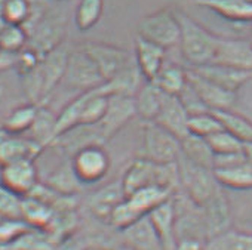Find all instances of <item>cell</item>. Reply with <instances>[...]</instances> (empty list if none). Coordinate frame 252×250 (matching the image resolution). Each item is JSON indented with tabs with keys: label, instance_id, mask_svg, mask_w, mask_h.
<instances>
[{
	"label": "cell",
	"instance_id": "74e56055",
	"mask_svg": "<svg viewBox=\"0 0 252 250\" xmlns=\"http://www.w3.org/2000/svg\"><path fill=\"white\" fill-rule=\"evenodd\" d=\"M23 197L0 182V219H21Z\"/></svg>",
	"mask_w": 252,
	"mask_h": 250
},
{
	"label": "cell",
	"instance_id": "60d3db41",
	"mask_svg": "<svg viewBox=\"0 0 252 250\" xmlns=\"http://www.w3.org/2000/svg\"><path fill=\"white\" fill-rule=\"evenodd\" d=\"M42 55L37 54L34 49H32L30 46H27L26 49H23L21 52H18V58H17V71L20 76H26L29 73H32L42 61Z\"/></svg>",
	"mask_w": 252,
	"mask_h": 250
},
{
	"label": "cell",
	"instance_id": "681fc988",
	"mask_svg": "<svg viewBox=\"0 0 252 250\" xmlns=\"http://www.w3.org/2000/svg\"><path fill=\"white\" fill-rule=\"evenodd\" d=\"M248 2H251V3H252V0H248Z\"/></svg>",
	"mask_w": 252,
	"mask_h": 250
},
{
	"label": "cell",
	"instance_id": "1f68e13d",
	"mask_svg": "<svg viewBox=\"0 0 252 250\" xmlns=\"http://www.w3.org/2000/svg\"><path fill=\"white\" fill-rule=\"evenodd\" d=\"M212 112L218 117L224 131L234 135L243 144L252 142V121L249 118L231 110H221Z\"/></svg>",
	"mask_w": 252,
	"mask_h": 250
},
{
	"label": "cell",
	"instance_id": "8992f818",
	"mask_svg": "<svg viewBox=\"0 0 252 250\" xmlns=\"http://www.w3.org/2000/svg\"><path fill=\"white\" fill-rule=\"evenodd\" d=\"M70 160L77 178L83 185L99 182L105 178L111 167V159L105 151L104 145L85 147L74 153Z\"/></svg>",
	"mask_w": 252,
	"mask_h": 250
},
{
	"label": "cell",
	"instance_id": "f6af8a7d",
	"mask_svg": "<svg viewBox=\"0 0 252 250\" xmlns=\"http://www.w3.org/2000/svg\"><path fill=\"white\" fill-rule=\"evenodd\" d=\"M9 26V23L6 21L5 12H3V5H2V0H0V33H2L6 27Z\"/></svg>",
	"mask_w": 252,
	"mask_h": 250
},
{
	"label": "cell",
	"instance_id": "603a6c76",
	"mask_svg": "<svg viewBox=\"0 0 252 250\" xmlns=\"http://www.w3.org/2000/svg\"><path fill=\"white\" fill-rule=\"evenodd\" d=\"M166 93L159 89L153 82H144L135 93L137 115L146 121H155L162 110Z\"/></svg>",
	"mask_w": 252,
	"mask_h": 250
},
{
	"label": "cell",
	"instance_id": "7a4b0ae2",
	"mask_svg": "<svg viewBox=\"0 0 252 250\" xmlns=\"http://www.w3.org/2000/svg\"><path fill=\"white\" fill-rule=\"evenodd\" d=\"M122 184L126 195L150 185L165 187L177 193L181 187L180 167L177 163H156L144 157H138L126 167Z\"/></svg>",
	"mask_w": 252,
	"mask_h": 250
},
{
	"label": "cell",
	"instance_id": "4316f807",
	"mask_svg": "<svg viewBox=\"0 0 252 250\" xmlns=\"http://www.w3.org/2000/svg\"><path fill=\"white\" fill-rule=\"evenodd\" d=\"M203 250H252V232L227 228L209 237Z\"/></svg>",
	"mask_w": 252,
	"mask_h": 250
},
{
	"label": "cell",
	"instance_id": "d6a6232c",
	"mask_svg": "<svg viewBox=\"0 0 252 250\" xmlns=\"http://www.w3.org/2000/svg\"><path fill=\"white\" fill-rule=\"evenodd\" d=\"M55 123L57 117L51 110H48L45 105L40 107L39 115L32 126V129L27 132V137L43 145L45 148L52 147L54 144V132H55Z\"/></svg>",
	"mask_w": 252,
	"mask_h": 250
},
{
	"label": "cell",
	"instance_id": "d590c367",
	"mask_svg": "<svg viewBox=\"0 0 252 250\" xmlns=\"http://www.w3.org/2000/svg\"><path fill=\"white\" fill-rule=\"evenodd\" d=\"M221 129H222L221 123L212 111H205V112L193 114L189 117L187 131L191 135H196L200 138H209L211 135L217 134Z\"/></svg>",
	"mask_w": 252,
	"mask_h": 250
},
{
	"label": "cell",
	"instance_id": "44dd1931",
	"mask_svg": "<svg viewBox=\"0 0 252 250\" xmlns=\"http://www.w3.org/2000/svg\"><path fill=\"white\" fill-rule=\"evenodd\" d=\"M159 238L163 250H175L177 246V231H175V204L174 197L156 207L149 215Z\"/></svg>",
	"mask_w": 252,
	"mask_h": 250
},
{
	"label": "cell",
	"instance_id": "30bf717a",
	"mask_svg": "<svg viewBox=\"0 0 252 250\" xmlns=\"http://www.w3.org/2000/svg\"><path fill=\"white\" fill-rule=\"evenodd\" d=\"M65 33V20L61 15L43 14L29 31L30 40L29 46L34 49L42 56L63 45V37Z\"/></svg>",
	"mask_w": 252,
	"mask_h": 250
},
{
	"label": "cell",
	"instance_id": "b9f144b4",
	"mask_svg": "<svg viewBox=\"0 0 252 250\" xmlns=\"http://www.w3.org/2000/svg\"><path fill=\"white\" fill-rule=\"evenodd\" d=\"M91 247L86 244L85 238L80 237L77 232L65 237L64 240L58 241L54 250H89Z\"/></svg>",
	"mask_w": 252,
	"mask_h": 250
},
{
	"label": "cell",
	"instance_id": "836d02e7",
	"mask_svg": "<svg viewBox=\"0 0 252 250\" xmlns=\"http://www.w3.org/2000/svg\"><path fill=\"white\" fill-rule=\"evenodd\" d=\"M102 12L104 0H80L74 12L77 28L80 31H88L94 28L102 18Z\"/></svg>",
	"mask_w": 252,
	"mask_h": 250
},
{
	"label": "cell",
	"instance_id": "7402d4cb",
	"mask_svg": "<svg viewBox=\"0 0 252 250\" xmlns=\"http://www.w3.org/2000/svg\"><path fill=\"white\" fill-rule=\"evenodd\" d=\"M194 5L231 23H252V3L248 0H194Z\"/></svg>",
	"mask_w": 252,
	"mask_h": 250
},
{
	"label": "cell",
	"instance_id": "7bdbcfd3",
	"mask_svg": "<svg viewBox=\"0 0 252 250\" xmlns=\"http://www.w3.org/2000/svg\"><path fill=\"white\" fill-rule=\"evenodd\" d=\"M206 240L197 237H183L177 240L175 250H203Z\"/></svg>",
	"mask_w": 252,
	"mask_h": 250
},
{
	"label": "cell",
	"instance_id": "8d00e7d4",
	"mask_svg": "<svg viewBox=\"0 0 252 250\" xmlns=\"http://www.w3.org/2000/svg\"><path fill=\"white\" fill-rule=\"evenodd\" d=\"M30 34L24 26L9 24L2 33H0V48L9 52H21L29 46Z\"/></svg>",
	"mask_w": 252,
	"mask_h": 250
},
{
	"label": "cell",
	"instance_id": "f907efd6",
	"mask_svg": "<svg viewBox=\"0 0 252 250\" xmlns=\"http://www.w3.org/2000/svg\"><path fill=\"white\" fill-rule=\"evenodd\" d=\"M57 2H61V0H57Z\"/></svg>",
	"mask_w": 252,
	"mask_h": 250
},
{
	"label": "cell",
	"instance_id": "6da1fadb",
	"mask_svg": "<svg viewBox=\"0 0 252 250\" xmlns=\"http://www.w3.org/2000/svg\"><path fill=\"white\" fill-rule=\"evenodd\" d=\"M70 51L63 43L43 55L40 64L29 74L21 76L23 87L30 102L43 105L57 84L64 80Z\"/></svg>",
	"mask_w": 252,
	"mask_h": 250
},
{
	"label": "cell",
	"instance_id": "f1b7e54d",
	"mask_svg": "<svg viewBox=\"0 0 252 250\" xmlns=\"http://www.w3.org/2000/svg\"><path fill=\"white\" fill-rule=\"evenodd\" d=\"M54 209L45 201L32 195L23 197L21 203V219L30 226L37 229H46L54 218Z\"/></svg>",
	"mask_w": 252,
	"mask_h": 250
},
{
	"label": "cell",
	"instance_id": "ee69618b",
	"mask_svg": "<svg viewBox=\"0 0 252 250\" xmlns=\"http://www.w3.org/2000/svg\"><path fill=\"white\" fill-rule=\"evenodd\" d=\"M18 54L9 51H0V71H6L9 68H15Z\"/></svg>",
	"mask_w": 252,
	"mask_h": 250
},
{
	"label": "cell",
	"instance_id": "ab89813d",
	"mask_svg": "<svg viewBox=\"0 0 252 250\" xmlns=\"http://www.w3.org/2000/svg\"><path fill=\"white\" fill-rule=\"evenodd\" d=\"M30 226L23 219H0V247L14 243Z\"/></svg>",
	"mask_w": 252,
	"mask_h": 250
},
{
	"label": "cell",
	"instance_id": "484cf974",
	"mask_svg": "<svg viewBox=\"0 0 252 250\" xmlns=\"http://www.w3.org/2000/svg\"><path fill=\"white\" fill-rule=\"evenodd\" d=\"M45 184L63 195H77V193L83 188V184L77 178L70 159L63 162L55 170H52Z\"/></svg>",
	"mask_w": 252,
	"mask_h": 250
},
{
	"label": "cell",
	"instance_id": "8fae6325",
	"mask_svg": "<svg viewBox=\"0 0 252 250\" xmlns=\"http://www.w3.org/2000/svg\"><path fill=\"white\" fill-rule=\"evenodd\" d=\"M212 62L237 70L252 71V40L220 36Z\"/></svg>",
	"mask_w": 252,
	"mask_h": 250
},
{
	"label": "cell",
	"instance_id": "816d5d0a",
	"mask_svg": "<svg viewBox=\"0 0 252 250\" xmlns=\"http://www.w3.org/2000/svg\"><path fill=\"white\" fill-rule=\"evenodd\" d=\"M89 250H94V249H89Z\"/></svg>",
	"mask_w": 252,
	"mask_h": 250
},
{
	"label": "cell",
	"instance_id": "ffe728a7",
	"mask_svg": "<svg viewBox=\"0 0 252 250\" xmlns=\"http://www.w3.org/2000/svg\"><path fill=\"white\" fill-rule=\"evenodd\" d=\"M120 232L126 246L132 250H163L160 238L149 216H144L143 219Z\"/></svg>",
	"mask_w": 252,
	"mask_h": 250
},
{
	"label": "cell",
	"instance_id": "e575fe53",
	"mask_svg": "<svg viewBox=\"0 0 252 250\" xmlns=\"http://www.w3.org/2000/svg\"><path fill=\"white\" fill-rule=\"evenodd\" d=\"M2 5L9 24L24 26L27 28V26L33 23L34 5L32 0H2Z\"/></svg>",
	"mask_w": 252,
	"mask_h": 250
},
{
	"label": "cell",
	"instance_id": "e0dca14e",
	"mask_svg": "<svg viewBox=\"0 0 252 250\" xmlns=\"http://www.w3.org/2000/svg\"><path fill=\"white\" fill-rule=\"evenodd\" d=\"M166 49L140 36L135 39V62L146 82H153L165 65Z\"/></svg>",
	"mask_w": 252,
	"mask_h": 250
},
{
	"label": "cell",
	"instance_id": "9c48e42d",
	"mask_svg": "<svg viewBox=\"0 0 252 250\" xmlns=\"http://www.w3.org/2000/svg\"><path fill=\"white\" fill-rule=\"evenodd\" d=\"M137 115L135 98L129 95H110L105 115L98 123L105 142L113 139Z\"/></svg>",
	"mask_w": 252,
	"mask_h": 250
},
{
	"label": "cell",
	"instance_id": "bcb514c9",
	"mask_svg": "<svg viewBox=\"0 0 252 250\" xmlns=\"http://www.w3.org/2000/svg\"><path fill=\"white\" fill-rule=\"evenodd\" d=\"M243 151H245L246 159L252 163V142H246V144H243Z\"/></svg>",
	"mask_w": 252,
	"mask_h": 250
},
{
	"label": "cell",
	"instance_id": "5b68a950",
	"mask_svg": "<svg viewBox=\"0 0 252 250\" xmlns=\"http://www.w3.org/2000/svg\"><path fill=\"white\" fill-rule=\"evenodd\" d=\"M140 157L156 163H177L181 157V139L158 123L146 121Z\"/></svg>",
	"mask_w": 252,
	"mask_h": 250
},
{
	"label": "cell",
	"instance_id": "4fadbf2b",
	"mask_svg": "<svg viewBox=\"0 0 252 250\" xmlns=\"http://www.w3.org/2000/svg\"><path fill=\"white\" fill-rule=\"evenodd\" d=\"M189 84L205 104L209 111H221V110H231L236 102V93L230 92L211 80L202 77L191 68L187 70Z\"/></svg>",
	"mask_w": 252,
	"mask_h": 250
},
{
	"label": "cell",
	"instance_id": "52a82bcc",
	"mask_svg": "<svg viewBox=\"0 0 252 250\" xmlns=\"http://www.w3.org/2000/svg\"><path fill=\"white\" fill-rule=\"evenodd\" d=\"M64 80L68 86L79 89L80 92L96 89L105 83L94 59L82 48L70 52Z\"/></svg>",
	"mask_w": 252,
	"mask_h": 250
},
{
	"label": "cell",
	"instance_id": "2e32d148",
	"mask_svg": "<svg viewBox=\"0 0 252 250\" xmlns=\"http://www.w3.org/2000/svg\"><path fill=\"white\" fill-rule=\"evenodd\" d=\"M193 71L200 74L202 77L211 80L212 83L237 93V90L252 77V71H245V70H237L220 64H205L200 67H190Z\"/></svg>",
	"mask_w": 252,
	"mask_h": 250
},
{
	"label": "cell",
	"instance_id": "f35d334b",
	"mask_svg": "<svg viewBox=\"0 0 252 250\" xmlns=\"http://www.w3.org/2000/svg\"><path fill=\"white\" fill-rule=\"evenodd\" d=\"M206 139H208L214 154H233V153L243 151V142L224 129L218 131L217 134L211 135Z\"/></svg>",
	"mask_w": 252,
	"mask_h": 250
},
{
	"label": "cell",
	"instance_id": "7c38bea8",
	"mask_svg": "<svg viewBox=\"0 0 252 250\" xmlns=\"http://www.w3.org/2000/svg\"><path fill=\"white\" fill-rule=\"evenodd\" d=\"M0 182L21 197L29 195L40 182L36 160H20L0 167Z\"/></svg>",
	"mask_w": 252,
	"mask_h": 250
},
{
	"label": "cell",
	"instance_id": "277c9868",
	"mask_svg": "<svg viewBox=\"0 0 252 250\" xmlns=\"http://www.w3.org/2000/svg\"><path fill=\"white\" fill-rule=\"evenodd\" d=\"M137 36L169 49L180 45L181 26L177 11L172 8H162L146 15L137 27Z\"/></svg>",
	"mask_w": 252,
	"mask_h": 250
},
{
	"label": "cell",
	"instance_id": "ac0fdd59",
	"mask_svg": "<svg viewBox=\"0 0 252 250\" xmlns=\"http://www.w3.org/2000/svg\"><path fill=\"white\" fill-rule=\"evenodd\" d=\"M125 198H126V193H125V188H123V184L120 179V181L107 184L102 188H99L98 191L92 193L88 198V207L95 218H98L104 222H108L111 212Z\"/></svg>",
	"mask_w": 252,
	"mask_h": 250
},
{
	"label": "cell",
	"instance_id": "4dcf8cb0",
	"mask_svg": "<svg viewBox=\"0 0 252 250\" xmlns=\"http://www.w3.org/2000/svg\"><path fill=\"white\" fill-rule=\"evenodd\" d=\"M57 241L45 229L30 228L14 243L0 247V250H54Z\"/></svg>",
	"mask_w": 252,
	"mask_h": 250
},
{
	"label": "cell",
	"instance_id": "5bb4252c",
	"mask_svg": "<svg viewBox=\"0 0 252 250\" xmlns=\"http://www.w3.org/2000/svg\"><path fill=\"white\" fill-rule=\"evenodd\" d=\"M175 191L165 188V187H158V185H150L140 188L131 194L126 195L125 201L129 206V209L134 212V215L141 219L144 216H149L156 207L162 206L168 200L174 197Z\"/></svg>",
	"mask_w": 252,
	"mask_h": 250
},
{
	"label": "cell",
	"instance_id": "cb8c5ba5",
	"mask_svg": "<svg viewBox=\"0 0 252 250\" xmlns=\"http://www.w3.org/2000/svg\"><path fill=\"white\" fill-rule=\"evenodd\" d=\"M181 157L187 162L212 170L215 154L206 138H200L191 134H187L181 139Z\"/></svg>",
	"mask_w": 252,
	"mask_h": 250
},
{
	"label": "cell",
	"instance_id": "d6986e66",
	"mask_svg": "<svg viewBox=\"0 0 252 250\" xmlns=\"http://www.w3.org/2000/svg\"><path fill=\"white\" fill-rule=\"evenodd\" d=\"M189 117H190V114L187 112L181 99L178 96L166 95L162 110H160L158 118L155 120V123H158L159 126L165 128L166 131L172 132L175 137L183 139L189 134V131H187Z\"/></svg>",
	"mask_w": 252,
	"mask_h": 250
},
{
	"label": "cell",
	"instance_id": "83f0119b",
	"mask_svg": "<svg viewBox=\"0 0 252 250\" xmlns=\"http://www.w3.org/2000/svg\"><path fill=\"white\" fill-rule=\"evenodd\" d=\"M40 107L42 105H39V104L29 102V104L14 108L8 114V117L3 120V126H5L6 132L9 135H26L34 124V121L39 115Z\"/></svg>",
	"mask_w": 252,
	"mask_h": 250
},
{
	"label": "cell",
	"instance_id": "f546056e",
	"mask_svg": "<svg viewBox=\"0 0 252 250\" xmlns=\"http://www.w3.org/2000/svg\"><path fill=\"white\" fill-rule=\"evenodd\" d=\"M153 83L166 95L180 96L189 84L187 70L177 64H165Z\"/></svg>",
	"mask_w": 252,
	"mask_h": 250
},
{
	"label": "cell",
	"instance_id": "9a60e30c",
	"mask_svg": "<svg viewBox=\"0 0 252 250\" xmlns=\"http://www.w3.org/2000/svg\"><path fill=\"white\" fill-rule=\"evenodd\" d=\"M45 147L23 135H8L0 142V167L20 160H36Z\"/></svg>",
	"mask_w": 252,
	"mask_h": 250
},
{
	"label": "cell",
	"instance_id": "c3c4849f",
	"mask_svg": "<svg viewBox=\"0 0 252 250\" xmlns=\"http://www.w3.org/2000/svg\"><path fill=\"white\" fill-rule=\"evenodd\" d=\"M94 250H107V249H94Z\"/></svg>",
	"mask_w": 252,
	"mask_h": 250
},
{
	"label": "cell",
	"instance_id": "3957f363",
	"mask_svg": "<svg viewBox=\"0 0 252 250\" xmlns=\"http://www.w3.org/2000/svg\"><path fill=\"white\" fill-rule=\"evenodd\" d=\"M177 15L181 26V39L178 46L184 59L191 67H200L212 62L220 36L205 28L186 12L177 11Z\"/></svg>",
	"mask_w": 252,
	"mask_h": 250
},
{
	"label": "cell",
	"instance_id": "f5cc1de1",
	"mask_svg": "<svg viewBox=\"0 0 252 250\" xmlns=\"http://www.w3.org/2000/svg\"><path fill=\"white\" fill-rule=\"evenodd\" d=\"M0 51H2V48H0Z\"/></svg>",
	"mask_w": 252,
	"mask_h": 250
},
{
	"label": "cell",
	"instance_id": "7dc6e473",
	"mask_svg": "<svg viewBox=\"0 0 252 250\" xmlns=\"http://www.w3.org/2000/svg\"><path fill=\"white\" fill-rule=\"evenodd\" d=\"M8 135H9V134L6 132V129H5V126H3V123H0V142H2Z\"/></svg>",
	"mask_w": 252,
	"mask_h": 250
},
{
	"label": "cell",
	"instance_id": "d4e9b609",
	"mask_svg": "<svg viewBox=\"0 0 252 250\" xmlns=\"http://www.w3.org/2000/svg\"><path fill=\"white\" fill-rule=\"evenodd\" d=\"M214 175L222 188L230 190H251L252 188V163L245 160L242 163L214 169Z\"/></svg>",
	"mask_w": 252,
	"mask_h": 250
},
{
	"label": "cell",
	"instance_id": "ba28073f",
	"mask_svg": "<svg viewBox=\"0 0 252 250\" xmlns=\"http://www.w3.org/2000/svg\"><path fill=\"white\" fill-rule=\"evenodd\" d=\"M80 48L94 59L105 82L135 61V56L126 49L104 42H85Z\"/></svg>",
	"mask_w": 252,
	"mask_h": 250
}]
</instances>
